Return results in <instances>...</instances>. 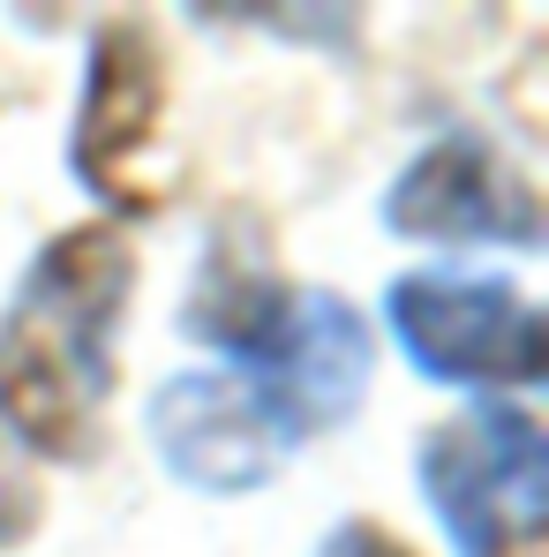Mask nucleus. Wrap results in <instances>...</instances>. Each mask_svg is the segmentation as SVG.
<instances>
[{"label": "nucleus", "instance_id": "f257e3e1", "mask_svg": "<svg viewBox=\"0 0 549 557\" xmlns=\"http://www.w3.org/2000/svg\"><path fill=\"white\" fill-rule=\"evenodd\" d=\"M136 257L113 226H76L38 249L0 309V430L30 453H84L113 392V324Z\"/></svg>", "mask_w": 549, "mask_h": 557}, {"label": "nucleus", "instance_id": "f03ea898", "mask_svg": "<svg viewBox=\"0 0 549 557\" xmlns=\"http://www.w3.org/2000/svg\"><path fill=\"white\" fill-rule=\"evenodd\" d=\"M196 332L241 362V384L257 392L278 445L324 437L354 414L369 392V324L354 301L332 286H272V278H203L196 294Z\"/></svg>", "mask_w": 549, "mask_h": 557}, {"label": "nucleus", "instance_id": "7ed1b4c3", "mask_svg": "<svg viewBox=\"0 0 549 557\" xmlns=\"http://www.w3.org/2000/svg\"><path fill=\"white\" fill-rule=\"evenodd\" d=\"M422 497L445 520L452 557H504L549 520V445L535 414L482 399L422 437Z\"/></svg>", "mask_w": 549, "mask_h": 557}, {"label": "nucleus", "instance_id": "20e7f679", "mask_svg": "<svg viewBox=\"0 0 549 557\" xmlns=\"http://www.w3.org/2000/svg\"><path fill=\"white\" fill-rule=\"evenodd\" d=\"M407 362L437 384H482V392H527L549 370V324L512 278L474 272H414L384 301Z\"/></svg>", "mask_w": 549, "mask_h": 557}, {"label": "nucleus", "instance_id": "39448f33", "mask_svg": "<svg viewBox=\"0 0 549 557\" xmlns=\"http://www.w3.org/2000/svg\"><path fill=\"white\" fill-rule=\"evenodd\" d=\"M151 445L174 482L188 490H211V497H241V490H264L278 474V430L264 422L257 392L234 370H188L166 376L151 392V414H144Z\"/></svg>", "mask_w": 549, "mask_h": 557}, {"label": "nucleus", "instance_id": "423d86ee", "mask_svg": "<svg viewBox=\"0 0 549 557\" xmlns=\"http://www.w3.org/2000/svg\"><path fill=\"white\" fill-rule=\"evenodd\" d=\"M391 234L414 242H504V249H535L542 242V203L489 144L445 136L429 144L384 196Z\"/></svg>", "mask_w": 549, "mask_h": 557}, {"label": "nucleus", "instance_id": "0eeeda50", "mask_svg": "<svg viewBox=\"0 0 549 557\" xmlns=\"http://www.w3.org/2000/svg\"><path fill=\"white\" fill-rule=\"evenodd\" d=\"M159 106H166V84H159V53L136 23H113L98 30L91 76H84V106H76V174L91 196H105L113 211H144V159H151V136H159Z\"/></svg>", "mask_w": 549, "mask_h": 557}, {"label": "nucleus", "instance_id": "6e6552de", "mask_svg": "<svg viewBox=\"0 0 549 557\" xmlns=\"http://www.w3.org/2000/svg\"><path fill=\"white\" fill-rule=\"evenodd\" d=\"M30 520H38V482H30L23 445L0 430V550H8V543H23V535H30Z\"/></svg>", "mask_w": 549, "mask_h": 557}, {"label": "nucleus", "instance_id": "1a4fd4ad", "mask_svg": "<svg viewBox=\"0 0 549 557\" xmlns=\"http://www.w3.org/2000/svg\"><path fill=\"white\" fill-rule=\"evenodd\" d=\"M324 557H407V550H399V543H384L376 528H339Z\"/></svg>", "mask_w": 549, "mask_h": 557}]
</instances>
